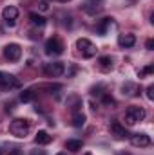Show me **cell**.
Returning <instances> with one entry per match:
<instances>
[{
	"label": "cell",
	"mask_w": 154,
	"mask_h": 155,
	"mask_svg": "<svg viewBox=\"0 0 154 155\" xmlns=\"http://www.w3.org/2000/svg\"><path fill=\"white\" fill-rule=\"evenodd\" d=\"M31 130V121L29 119H13L11 124H9V134L18 137V139H24Z\"/></svg>",
	"instance_id": "1"
},
{
	"label": "cell",
	"mask_w": 154,
	"mask_h": 155,
	"mask_svg": "<svg viewBox=\"0 0 154 155\" xmlns=\"http://www.w3.org/2000/svg\"><path fill=\"white\" fill-rule=\"evenodd\" d=\"M145 116H147L145 108H142V107H129L127 112H125V123H127L129 126H132V124H136L138 121H143Z\"/></svg>",
	"instance_id": "2"
},
{
	"label": "cell",
	"mask_w": 154,
	"mask_h": 155,
	"mask_svg": "<svg viewBox=\"0 0 154 155\" xmlns=\"http://www.w3.org/2000/svg\"><path fill=\"white\" fill-rule=\"evenodd\" d=\"M76 49L80 51V54L83 56V58H93L94 54H96V47H94V43L91 41V40L87 38H80L76 41Z\"/></svg>",
	"instance_id": "3"
},
{
	"label": "cell",
	"mask_w": 154,
	"mask_h": 155,
	"mask_svg": "<svg viewBox=\"0 0 154 155\" xmlns=\"http://www.w3.org/2000/svg\"><path fill=\"white\" fill-rule=\"evenodd\" d=\"M45 54L47 56H60L64 52V43L58 38H49L45 41Z\"/></svg>",
	"instance_id": "4"
},
{
	"label": "cell",
	"mask_w": 154,
	"mask_h": 155,
	"mask_svg": "<svg viewBox=\"0 0 154 155\" xmlns=\"http://www.w3.org/2000/svg\"><path fill=\"white\" fill-rule=\"evenodd\" d=\"M4 56H5V60H9V61H18L20 56H22V47H20L18 43H7V45L4 47Z\"/></svg>",
	"instance_id": "5"
},
{
	"label": "cell",
	"mask_w": 154,
	"mask_h": 155,
	"mask_svg": "<svg viewBox=\"0 0 154 155\" xmlns=\"http://www.w3.org/2000/svg\"><path fill=\"white\" fill-rule=\"evenodd\" d=\"M103 0H83L82 4V11L87 13V15H96L103 9Z\"/></svg>",
	"instance_id": "6"
},
{
	"label": "cell",
	"mask_w": 154,
	"mask_h": 155,
	"mask_svg": "<svg viewBox=\"0 0 154 155\" xmlns=\"http://www.w3.org/2000/svg\"><path fill=\"white\" fill-rule=\"evenodd\" d=\"M44 72H45V76H49V78H58L65 72V65H64L62 61L47 63V65L44 67Z\"/></svg>",
	"instance_id": "7"
},
{
	"label": "cell",
	"mask_w": 154,
	"mask_h": 155,
	"mask_svg": "<svg viewBox=\"0 0 154 155\" xmlns=\"http://www.w3.org/2000/svg\"><path fill=\"white\" fill-rule=\"evenodd\" d=\"M2 18L5 20V24L7 25H15L16 24V18H18V9L15 7V5H7V7H4V11H2Z\"/></svg>",
	"instance_id": "8"
},
{
	"label": "cell",
	"mask_w": 154,
	"mask_h": 155,
	"mask_svg": "<svg viewBox=\"0 0 154 155\" xmlns=\"http://www.w3.org/2000/svg\"><path fill=\"white\" fill-rule=\"evenodd\" d=\"M131 144L136 148H147L151 146V137L147 134H134L131 135Z\"/></svg>",
	"instance_id": "9"
},
{
	"label": "cell",
	"mask_w": 154,
	"mask_h": 155,
	"mask_svg": "<svg viewBox=\"0 0 154 155\" xmlns=\"http://www.w3.org/2000/svg\"><path fill=\"white\" fill-rule=\"evenodd\" d=\"M20 83L16 81V78L7 74V72H2L0 71V88H11V87H18Z\"/></svg>",
	"instance_id": "10"
},
{
	"label": "cell",
	"mask_w": 154,
	"mask_h": 155,
	"mask_svg": "<svg viewBox=\"0 0 154 155\" xmlns=\"http://www.w3.org/2000/svg\"><path fill=\"white\" fill-rule=\"evenodd\" d=\"M109 130H111V135H113L114 139H125V137L129 135V134H127V130H125V126H123V124H120L118 121L111 123Z\"/></svg>",
	"instance_id": "11"
},
{
	"label": "cell",
	"mask_w": 154,
	"mask_h": 155,
	"mask_svg": "<svg viewBox=\"0 0 154 155\" xmlns=\"http://www.w3.org/2000/svg\"><path fill=\"white\" fill-rule=\"evenodd\" d=\"M121 92H123V96L134 97V96H138V94H140V88H138V85H136V83H132V81H125V83L121 85Z\"/></svg>",
	"instance_id": "12"
},
{
	"label": "cell",
	"mask_w": 154,
	"mask_h": 155,
	"mask_svg": "<svg viewBox=\"0 0 154 155\" xmlns=\"http://www.w3.org/2000/svg\"><path fill=\"white\" fill-rule=\"evenodd\" d=\"M113 25H114V20H113V18H103V20L100 22V25H98V33H100L102 36H105L107 31H109Z\"/></svg>",
	"instance_id": "13"
},
{
	"label": "cell",
	"mask_w": 154,
	"mask_h": 155,
	"mask_svg": "<svg viewBox=\"0 0 154 155\" xmlns=\"http://www.w3.org/2000/svg\"><path fill=\"white\" fill-rule=\"evenodd\" d=\"M53 141V137L45 132V130H40L38 134H37V137H35V143L37 144H40V146H44V144H49Z\"/></svg>",
	"instance_id": "14"
},
{
	"label": "cell",
	"mask_w": 154,
	"mask_h": 155,
	"mask_svg": "<svg viewBox=\"0 0 154 155\" xmlns=\"http://www.w3.org/2000/svg\"><path fill=\"white\" fill-rule=\"evenodd\" d=\"M118 43H120L121 47H132V45L136 43V36H134V35H120Z\"/></svg>",
	"instance_id": "15"
},
{
	"label": "cell",
	"mask_w": 154,
	"mask_h": 155,
	"mask_svg": "<svg viewBox=\"0 0 154 155\" xmlns=\"http://www.w3.org/2000/svg\"><path fill=\"white\" fill-rule=\"evenodd\" d=\"M98 65H100L102 71H111L114 63H113V58H111V56H102V58L98 60Z\"/></svg>",
	"instance_id": "16"
},
{
	"label": "cell",
	"mask_w": 154,
	"mask_h": 155,
	"mask_svg": "<svg viewBox=\"0 0 154 155\" xmlns=\"http://www.w3.org/2000/svg\"><path fill=\"white\" fill-rule=\"evenodd\" d=\"M29 20H31V24H33L35 27H44V25H45V18L40 16L38 13H31V15H29Z\"/></svg>",
	"instance_id": "17"
},
{
	"label": "cell",
	"mask_w": 154,
	"mask_h": 155,
	"mask_svg": "<svg viewBox=\"0 0 154 155\" xmlns=\"http://www.w3.org/2000/svg\"><path fill=\"white\" fill-rule=\"evenodd\" d=\"M82 146H83V143L78 141V139H69V141L65 143V148H67L69 152H78V150H82Z\"/></svg>",
	"instance_id": "18"
},
{
	"label": "cell",
	"mask_w": 154,
	"mask_h": 155,
	"mask_svg": "<svg viewBox=\"0 0 154 155\" xmlns=\"http://www.w3.org/2000/svg\"><path fill=\"white\" fill-rule=\"evenodd\" d=\"M35 97H37V92L31 90V88H27V90H24V92L20 94V101H24V103H31Z\"/></svg>",
	"instance_id": "19"
},
{
	"label": "cell",
	"mask_w": 154,
	"mask_h": 155,
	"mask_svg": "<svg viewBox=\"0 0 154 155\" xmlns=\"http://www.w3.org/2000/svg\"><path fill=\"white\" fill-rule=\"evenodd\" d=\"M85 124V116L82 114V112H76L75 116H73V126L75 128H82Z\"/></svg>",
	"instance_id": "20"
},
{
	"label": "cell",
	"mask_w": 154,
	"mask_h": 155,
	"mask_svg": "<svg viewBox=\"0 0 154 155\" xmlns=\"http://www.w3.org/2000/svg\"><path fill=\"white\" fill-rule=\"evenodd\" d=\"M152 71H154V65H147L145 69L138 71V76H140V78H145V76H149V74H152Z\"/></svg>",
	"instance_id": "21"
},
{
	"label": "cell",
	"mask_w": 154,
	"mask_h": 155,
	"mask_svg": "<svg viewBox=\"0 0 154 155\" xmlns=\"http://www.w3.org/2000/svg\"><path fill=\"white\" fill-rule=\"evenodd\" d=\"M38 9L44 11V13L49 11V2H47V0H38Z\"/></svg>",
	"instance_id": "22"
},
{
	"label": "cell",
	"mask_w": 154,
	"mask_h": 155,
	"mask_svg": "<svg viewBox=\"0 0 154 155\" xmlns=\"http://www.w3.org/2000/svg\"><path fill=\"white\" fill-rule=\"evenodd\" d=\"M102 101H103L105 105H109V107H114V105H116V101L113 99V97H111V96H107V94H105V96L102 97Z\"/></svg>",
	"instance_id": "23"
},
{
	"label": "cell",
	"mask_w": 154,
	"mask_h": 155,
	"mask_svg": "<svg viewBox=\"0 0 154 155\" xmlns=\"http://www.w3.org/2000/svg\"><path fill=\"white\" fill-rule=\"evenodd\" d=\"M147 97H149L151 101L154 99V85H149V87H147Z\"/></svg>",
	"instance_id": "24"
},
{
	"label": "cell",
	"mask_w": 154,
	"mask_h": 155,
	"mask_svg": "<svg viewBox=\"0 0 154 155\" xmlns=\"http://www.w3.org/2000/svg\"><path fill=\"white\" fill-rule=\"evenodd\" d=\"M7 155H22V150L20 148H13V150H9Z\"/></svg>",
	"instance_id": "25"
},
{
	"label": "cell",
	"mask_w": 154,
	"mask_h": 155,
	"mask_svg": "<svg viewBox=\"0 0 154 155\" xmlns=\"http://www.w3.org/2000/svg\"><path fill=\"white\" fill-rule=\"evenodd\" d=\"M145 47H147L149 51H152V49H154V40H147V43H145Z\"/></svg>",
	"instance_id": "26"
},
{
	"label": "cell",
	"mask_w": 154,
	"mask_h": 155,
	"mask_svg": "<svg viewBox=\"0 0 154 155\" xmlns=\"http://www.w3.org/2000/svg\"><path fill=\"white\" fill-rule=\"evenodd\" d=\"M31 155H45V152H44V150H33Z\"/></svg>",
	"instance_id": "27"
},
{
	"label": "cell",
	"mask_w": 154,
	"mask_h": 155,
	"mask_svg": "<svg viewBox=\"0 0 154 155\" xmlns=\"http://www.w3.org/2000/svg\"><path fill=\"white\" fill-rule=\"evenodd\" d=\"M58 2H62V4H67V2H71V0H58Z\"/></svg>",
	"instance_id": "28"
},
{
	"label": "cell",
	"mask_w": 154,
	"mask_h": 155,
	"mask_svg": "<svg viewBox=\"0 0 154 155\" xmlns=\"http://www.w3.org/2000/svg\"><path fill=\"white\" fill-rule=\"evenodd\" d=\"M58 155H67V153H58Z\"/></svg>",
	"instance_id": "29"
},
{
	"label": "cell",
	"mask_w": 154,
	"mask_h": 155,
	"mask_svg": "<svg viewBox=\"0 0 154 155\" xmlns=\"http://www.w3.org/2000/svg\"><path fill=\"white\" fill-rule=\"evenodd\" d=\"M85 155H93V153H85Z\"/></svg>",
	"instance_id": "30"
}]
</instances>
